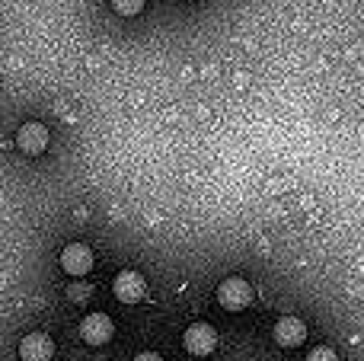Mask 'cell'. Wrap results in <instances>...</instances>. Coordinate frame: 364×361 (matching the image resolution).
Listing matches in <instances>:
<instances>
[{
	"instance_id": "obj_12",
	"label": "cell",
	"mask_w": 364,
	"mask_h": 361,
	"mask_svg": "<svg viewBox=\"0 0 364 361\" xmlns=\"http://www.w3.org/2000/svg\"><path fill=\"white\" fill-rule=\"evenodd\" d=\"M132 361H164V358H160L157 352H138V355H134Z\"/></svg>"
},
{
	"instance_id": "obj_4",
	"label": "cell",
	"mask_w": 364,
	"mask_h": 361,
	"mask_svg": "<svg viewBox=\"0 0 364 361\" xmlns=\"http://www.w3.org/2000/svg\"><path fill=\"white\" fill-rule=\"evenodd\" d=\"M112 291H115V298H119L122 304H138V301L144 298V291H147V281H144V275L141 272L125 269V272L115 275Z\"/></svg>"
},
{
	"instance_id": "obj_9",
	"label": "cell",
	"mask_w": 364,
	"mask_h": 361,
	"mask_svg": "<svg viewBox=\"0 0 364 361\" xmlns=\"http://www.w3.org/2000/svg\"><path fill=\"white\" fill-rule=\"evenodd\" d=\"M109 4H112V10L119 13V16H138L147 0H109Z\"/></svg>"
},
{
	"instance_id": "obj_2",
	"label": "cell",
	"mask_w": 364,
	"mask_h": 361,
	"mask_svg": "<svg viewBox=\"0 0 364 361\" xmlns=\"http://www.w3.org/2000/svg\"><path fill=\"white\" fill-rule=\"evenodd\" d=\"M182 345H186L188 355L208 358L214 349H218V330L208 323H192L186 333H182Z\"/></svg>"
},
{
	"instance_id": "obj_3",
	"label": "cell",
	"mask_w": 364,
	"mask_h": 361,
	"mask_svg": "<svg viewBox=\"0 0 364 361\" xmlns=\"http://www.w3.org/2000/svg\"><path fill=\"white\" fill-rule=\"evenodd\" d=\"M80 336L87 345H106L115 336V323L109 313H87L80 323Z\"/></svg>"
},
{
	"instance_id": "obj_6",
	"label": "cell",
	"mask_w": 364,
	"mask_h": 361,
	"mask_svg": "<svg viewBox=\"0 0 364 361\" xmlns=\"http://www.w3.org/2000/svg\"><path fill=\"white\" fill-rule=\"evenodd\" d=\"M16 147L29 157H38V153L48 147V128L42 122H26L23 128L16 131Z\"/></svg>"
},
{
	"instance_id": "obj_8",
	"label": "cell",
	"mask_w": 364,
	"mask_h": 361,
	"mask_svg": "<svg viewBox=\"0 0 364 361\" xmlns=\"http://www.w3.org/2000/svg\"><path fill=\"white\" fill-rule=\"evenodd\" d=\"M55 355V343H51L48 333H29L19 343V358L23 361H51Z\"/></svg>"
},
{
	"instance_id": "obj_10",
	"label": "cell",
	"mask_w": 364,
	"mask_h": 361,
	"mask_svg": "<svg viewBox=\"0 0 364 361\" xmlns=\"http://www.w3.org/2000/svg\"><path fill=\"white\" fill-rule=\"evenodd\" d=\"M90 294H93V288H90V285H83V281H77V285H70V288H68V298L74 301V304H80V301H87Z\"/></svg>"
},
{
	"instance_id": "obj_5",
	"label": "cell",
	"mask_w": 364,
	"mask_h": 361,
	"mask_svg": "<svg viewBox=\"0 0 364 361\" xmlns=\"http://www.w3.org/2000/svg\"><path fill=\"white\" fill-rule=\"evenodd\" d=\"M61 269L68 275H74V279L87 275L90 269H93V249H90L87 243H68V247L61 249Z\"/></svg>"
},
{
	"instance_id": "obj_1",
	"label": "cell",
	"mask_w": 364,
	"mask_h": 361,
	"mask_svg": "<svg viewBox=\"0 0 364 361\" xmlns=\"http://www.w3.org/2000/svg\"><path fill=\"white\" fill-rule=\"evenodd\" d=\"M218 304L224 307V311H246V307L252 304V285L246 279H240V275H233V279H224L218 285Z\"/></svg>"
},
{
	"instance_id": "obj_11",
	"label": "cell",
	"mask_w": 364,
	"mask_h": 361,
	"mask_svg": "<svg viewBox=\"0 0 364 361\" xmlns=\"http://www.w3.org/2000/svg\"><path fill=\"white\" fill-rule=\"evenodd\" d=\"M307 361H339V355H336L329 345H316V349L307 355Z\"/></svg>"
},
{
	"instance_id": "obj_7",
	"label": "cell",
	"mask_w": 364,
	"mask_h": 361,
	"mask_svg": "<svg viewBox=\"0 0 364 361\" xmlns=\"http://www.w3.org/2000/svg\"><path fill=\"white\" fill-rule=\"evenodd\" d=\"M272 336H275V343L282 349H297L307 339V323L301 317H282L275 323V330H272Z\"/></svg>"
}]
</instances>
